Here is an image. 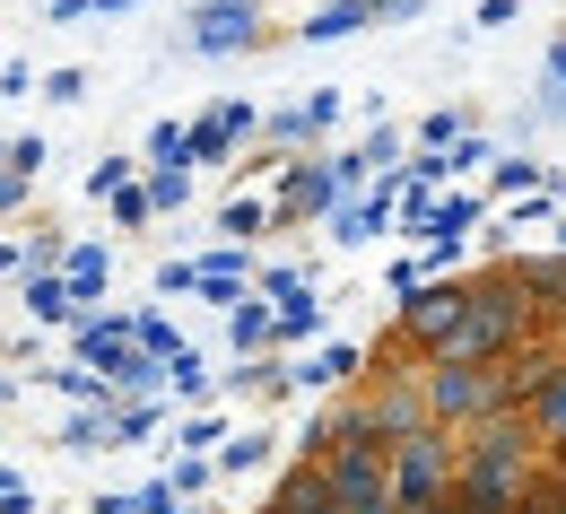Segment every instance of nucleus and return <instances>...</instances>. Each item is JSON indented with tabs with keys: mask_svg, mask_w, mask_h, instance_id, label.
Masks as SVG:
<instances>
[{
	"mask_svg": "<svg viewBox=\"0 0 566 514\" xmlns=\"http://www.w3.org/2000/svg\"><path fill=\"white\" fill-rule=\"evenodd\" d=\"M314 323H323V305H314V289H305V296H287V305H280V332H287V340H305Z\"/></svg>",
	"mask_w": 566,
	"mask_h": 514,
	"instance_id": "2eb2a0df",
	"label": "nucleus"
},
{
	"mask_svg": "<svg viewBox=\"0 0 566 514\" xmlns=\"http://www.w3.org/2000/svg\"><path fill=\"white\" fill-rule=\"evenodd\" d=\"M166 375H175V392H184V401H201V392H210V375H201V358H192V349H184Z\"/></svg>",
	"mask_w": 566,
	"mask_h": 514,
	"instance_id": "412c9836",
	"label": "nucleus"
},
{
	"mask_svg": "<svg viewBox=\"0 0 566 514\" xmlns=\"http://www.w3.org/2000/svg\"><path fill=\"white\" fill-rule=\"evenodd\" d=\"M262 453H271V444H262V437H235V444H218V471H253Z\"/></svg>",
	"mask_w": 566,
	"mask_h": 514,
	"instance_id": "aec40b11",
	"label": "nucleus"
},
{
	"mask_svg": "<svg viewBox=\"0 0 566 514\" xmlns=\"http://www.w3.org/2000/svg\"><path fill=\"white\" fill-rule=\"evenodd\" d=\"M18 192H27V175H18V166H9V148H0V210H9Z\"/></svg>",
	"mask_w": 566,
	"mask_h": 514,
	"instance_id": "393cba45",
	"label": "nucleus"
},
{
	"mask_svg": "<svg viewBox=\"0 0 566 514\" xmlns=\"http://www.w3.org/2000/svg\"><path fill=\"white\" fill-rule=\"evenodd\" d=\"M271 219V210H262V201H227V235H253V227Z\"/></svg>",
	"mask_w": 566,
	"mask_h": 514,
	"instance_id": "5701e85b",
	"label": "nucleus"
},
{
	"mask_svg": "<svg viewBox=\"0 0 566 514\" xmlns=\"http://www.w3.org/2000/svg\"><path fill=\"white\" fill-rule=\"evenodd\" d=\"M514 280H523L532 296H566V253H558V262H532V271H514Z\"/></svg>",
	"mask_w": 566,
	"mask_h": 514,
	"instance_id": "dca6fc26",
	"label": "nucleus"
},
{
	"mask_svg": "<svg viewBox=\"0 0 566 514\" xmlns=\"http://www.w3.org/2000/svg\"><path fill=\"white\" fill-rule=\"evenodd\" d=\"M462 314H471V289H419L410 305H401V340L436 358V349L462 332Z\"/></svg>",
	"mask_w": 566,
	"mask_h": 514,
	"instance_id": "39448f33",
	"label": "nucleus"
},
{
	"mask_svg": "<svg viewBox=\"0 0 566 514\" xmlns=\"http://www.w3.org/2000/svg\"><path fill=\"white\" fill-rule=\"evenodd\" d=\"M332 201H340V175H332V166H287V192H280V210L314 219V210H332Z\"/></svg>",
	"mask_w": 566,
	"mask_h": 514,
	"instance_id": "6e6552de",
	"label": "nucleus"
},
{
	"mask_svg": "<svg viewBox=\"0 0 566 514\" xmlns=\"http://www.w3.org/2000/svg\"><path fill=\"white\" fill-rule=\"evenodd\" d=\"M523 280H489V289H471V314H462V332L436 349V367H505V349L523 340Z\"/></svg>",
	"mask_w": 566,
	"mask_h": 514,
	"instance_id": "f03ea898",
	"label": "nucleus"
},
{
	"mask_svg": "<svg viewBox=\"0 0 566 514\" xmlns=\"http://www.w3.org/2000/svg\"><path fill=\"white\" fill-rule=\"evenodd\" d=\"M471 219H480V201H444V210L427 219V235H436V262H444V253L462 244V227H471Z\"/></svg>",
	"mask_w": 566,
	"mask_h": 514,
	"instance_id": "ddd939ff",
	"label": "nucleus"
},
{
	"mask_svg": "<svg viewBox=\"0 0 566 514\" xmlns=\"http://www.w3.org/2000/svg\"><path fill=\"white\" fill-rule=\"evenodd\" d=\"M453 489H462V453L444 444V428H419V437L392 444V497H401V514H444Z\"/></svg>",
	"mask_w": 566,
	"mask_h": 514,
	"instance_id": "7ed1b4c3",
	"label": "nucleus"
},
{
	"mask_svg": "<svg viewBox=\"0 0 566 514\" xmlns=\"http://www.w3.org/2000/svg\"><path fill=\"white\" fill-rule=\"evenodd\" d=\"M148 210H157V201H148V192H132V183H123V192H114V219H123V227H140Z\"/></svg>",
	"mask_w": 566,
	"mask_h": 514,
	"instance_id": "b1692460",
	"label": "nucleus"
},
{
	"mask_svg": "<svg viewBox=\"0 0 566 514\" xmlns=\"http://www.w3.org/2000/svg\"><path fill=\"white\" fill-rule=\"evenodd\" d=\"M235 132H253V105H227V114H210V123L192 132V157H227V148H235Z\"/></svg>",
	"mask_w": 566,
	"mask_h": 514,
	"instance_id": "9b49d317",
	"label": "nucleus"
},
{
	"mask_svg": "<svg viewBox=\"0 0 566 514\" xmlns=\"http://www.w3.org/2000/svg\"><path fill=\"white\" fill-rule=\"evenodd\" d=\"M532 497V444L514 419H489L462 444V514H523Z\"/></svg>",
	"mask_w": 566,
	"mask_h": 514,
	"instance_id": "f257e3e1",
	"label": "nucleus"
},
{
	"mask_svg": "<svg viewBox=\"0 0 566 514\" xmlns=\"http://www.w3.org/2000/svg\"><path fill=\"white\" fill-rule=\"evenodd\" d=\"M0 401H9V384H0Z\"/></svg>",
	"mask_w": 566,
	"mask_h": 514,
	"instance_id": "a878e982",
	"label": "nucleus"
},
{
	"mask_svg": "<svg viewBox=\"0 0 566 514\" xmlns=\"http://www.w3.org/2000/svg\"><path fill=\"white\" fill-rule=\"evenodd\" d=\"M262 35V0H210V9H192V44L201 53H244Z\"/></svg>",
	"mask_w": 566,
	"mask_h": 514,
	"instance_id": "423d86ee",
	"label": "nucleus"
},
{
	"mask_svg": "<svg viewBox=\"0 0 566 514\" xmlns=\"http://www.w3.org/2000/svg\"><path fill=\"white\" fill-rule=\"evenodd\" d=\"M148 157H157V166H175V157H192V140H184L175 123H157V132H148Z\"/></svg>",
	"mask_w": 566,
	"mask_h": 514,
	"instance_id": "4be33fe9",
	"label": "nucleus"
},
{
	"mask_svg": "<svg viewBox=\"0 0 566 514\" xmlns=\"http://www.w3.org/2000/svg\"><path fill=\"white\" fill-rule=\"evenodd\" d=\"M227 332H235V349H262V340L280 332V314H262L253 296H235V305H227Z\"/></svg>",
	"mask_w": 566,
	"mask_h": 514,
	"instance_id": "f8f14e48",
	"label": "nucleus"
},
{
	"mask_svg": "<svg viewBox=\"0 0 566 514\" xmlns=\"http://www.w3.org/2000/svg\"><path fill=\"white\" fill-rule=\"evenodd\" d=\"M366 18H375V0H332V9L305 18V35H314V44H340V35H357Z\"/></svg>",
	"mask_w": 566,
	"mask_h": 514,
	"instance_id": "9d476101",
	"label": "nucleus"
},
{
	"mask_svg": "<svg viewBox=\"0 0 566 514\" xmlns=\"http://www.w3.org/2000/svg\"><path fill=\"white\" fill-rule=\"evenodd\" d=\"M323 471H332V506H340V514L401 506V497H392V444H340Z\"/></svg>",
	"mask_w": 566,
	"mask_h": 514,
	"instance_id": "20e7f679",
	"label": "nucleus"
},
{
	"mask_svg": "<svg viewBox=\"0 0 566 514\" xmlns=\"http://www.w3.org/2000/svg\"><path fill=\"white\" fill-rule=\"evenodd\" d=\"M523 410H532V428H541L549 444H566V358H558V367H541V384H532Z\"/></svg>",
	"mask_w": 566,
	"mask_h": 514,
	"instance_id": "1a4fd4ad",
	"label": "nucleus"
},
{
	"mask_svg": "<svg viewBox=\"0 0 566 514\" xmlns=\"http://www.w3.org/2000/svg\"><path fill=\"white\" fill-rule=\"evenodd\" d=\"M349 375H357V349H323V358L296 375V384H349Z\"/></svg>",
	"mask_w": 566,
	"mask_h": 514,
	"instance_id": "4468645a",
	"label": "nucleus"
},
{
	"mask_svg": "<svg viewBox=\"0 0 566 514\" xmlns=\"http://www.w3.org/2000/svg\"><path fill=\"white\" fill-rule=\"evenodd\" d=\"M27 305H35L44 323H62V314H71V289H62V280H35V289H27Z\"/></svg>",
	"mask_w": 566,
	"mask_h": 514,
	"instance_id": "f3484780",
	"label": "nucleus"
},
{
	"mask_svg": "<svg viewBox=\"0 0 566 514\" xmlns=\"http://www.w3.org/2000/svg\"><path fill=\"white\" fill-rule=\"evenodd\" d=\"M184 192H192V175H184V166H157V183H148V201H157V210H175Z\"/></svg>",
	"mask_w": 566,
	"mask_h": 514,
	"instance_id": "6ab92c4d",
	"label": "nucleus"
},
{
	"mask_svg": "<svg viewBox=\"0 0 566 514\" xmlns=\"http://www.w3.org/2000/svg\"><path fill=\"white\" fill-rule=\"evenodd\" d=\"M71 289H78V296L105 289V253H96V244H87V253H71Z\"/></svg>",
	"mask_w": 566,
	"mask_h": 514,
	"instance_id": "a211bd4d",
	"label": "nucleus"
},
{
	"mask_svg": "<svg viewBox=\"0 0 566 514\" xmlns=\"http://www.w3.org/2000/svg\"><path fill=\"white\" fill-rule=\"evenodd\" d=\"M271 514H340L332 506V471H323V462H296L280 480V497H271Z\"/></svg>",
	"mask_w": 566,
	"mask_h": 514,
	"instance_id": "0eeeda50",
	"label": "nucleus"
}]
</instances>
